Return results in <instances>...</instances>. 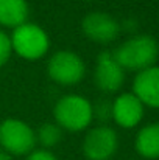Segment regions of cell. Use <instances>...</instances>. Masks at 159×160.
Returning a JSON list of instances; mask_svg holds the SVG:
<instances>
[{"instance_id":"5b68a950","label":"cell","mask_w":159,"mask_h":160,"mask_svg":"<svg viewBox=\"0 0 159 160\" xmlns=\"http://www.w3.org/2000/svg\"><path fill=\"white\" fill-rule=\"evenodd\" d=\"M47 73L50 79L59 86H73L84 78L86 65L77 53L70 50H59L50 56Z\"/></svg>"},{"instance_id":"ba28073f","label":"cell","mask_w":159,"mask_h":160,"mask_svg":"<svg viewBox=\"0 0 159 160\" xmlns=\"http://www.w3.org/2000/svg\"><path fill=\"white\" fill-rule=\"evenodd\" d=\"M94 81L98 89L108 93L117 92L125 82V70L115 61L112 52H102L97 58Z\"/></svg>"},{"instance_id":"7a4b0ae2","label":"cell","mask_w":159,"mask_h":160,"mask_svg":"<svg viewBox=\"0 0 159 160\" xmlns=\"http://www.w3.org/2000/svg\"><path fill=\"white\" fill-rule=\"evenodd\" d=\"M55 123L66 131L80 132L84 131L94 120L92 103L77 93L64 95L53 107Z\"/></svg>"},{"instance_id":"8fae6325","label":"cell","mask_w":159,"mask_h":160,"mask_svg":"<svg viewBox=\"0 0 159 160\" xmlns=\"http://www.w3.org/2000/svg\"><path fill=\"white\" fill-rule=\"evenodd\" d=\"M30 8L27 0H0V25L16 28L27 22Z\"/></svg>"},{"instance_id":"52a82bcc","label":"cell","mask_w":159,"mask_h":160,"mask_svg":"<svg viewBox=\"0 0 159 160\" xmlns=\"http://www.w3.org/2000/svg\"><path fill=\"white\" fill-rule=\"evenodd\" d=\"M84 36L97 44H111L120 34V23L103 11H92L81 22Z\"/></svg>"},{"instance_id":"6da1fadb","label":"cell","mask_w":159,"mask_h":160,"mask_svg":"<svg viewBox=\"0 0 159 160\" xmlns=\"http://www.w3.org/2000/svg\"><path fill=\"white\" fill-rule=\"evenodd\" d=\"M112 54L123 70L140 72L155 65L159 56V45L155 38L140 34L125 41L112 52Z\"/></svg>"},{"instance_id":"7c38bea8","label":"cell","mask_w":159,"mask_h":160,"mask_svg":"<svg viewBox=\"0 0 159 160\" xmlns=\"http://www.w3.org/2000/svg\"><path fill=\"white\" fill-rule=\"evenodd\" d=\"M136 151L145 159H159V123L144 126L134 142Z\"/></svg>"},{"instance_id":"277c9868","label":"cell","mask_w":159,"mask_h":160,"mask_svg":"<svg viewBox=\"0 0 159 160\" xmlns=\"http://www.w3.org/2000/svg\"><path fill=\"white\" fill-rule=\"evenodd\" d=\"M0 146L9 156H28L36 146V132L19 118H6L0 123Z\"/></svg>"},{"instance_id":"4fadbf2b","label":"cell","mask_w":159,"mask_h":160,"mask_svg":"<svg viewBox=\"0 0 159 160\" xmlns=\"http://www.w3.org/2000/svg\"><path fill=\"white\" fill-rule=\"evenodd\" d=\"M62 138V129L56 123H42L36 132V142H39L44 149L56 146Z\"/></svg>"},{"instance_id":"9c48e42d","label":"cell","mask_w":159,"mask_h":160,"mask_svg":"<svg viewBox=\"0 0 159 160\" xmlns=\"http://www.w3.org/2000/svg\"><path fill=\"white\" fill-rule=\"evenodd\" d=\"M144 117V104L134 93L119 95L111 106V118L125 129H131L140 123Z\"/></svg>"},{"instance_id":"3957f363","label":"cell","mask_w":159,"mask_h":160,"mask_svg":"<svg viewBox=\"0 0 159 160\" xmlns=\"http://www.w3.org/2000/svg\"><path fill=\"white\" fill-rule=\"evenodd\" d=\"M11 48L13 52L28 61L41 59L50 48L49 34L36 23L25 22L13 30L11 34Z\"/></svg>"},{"instance_id":"9a60e30c","label":"cell","mask_w":159,"mask_h":160,"mask_svg":"<svg viewBox=\"0 0 159 160\" xmlns=\"http://www.w3.org/2000/svg\"><path fill=\"white\" fill-rule=\"evenodd\" d=\"M111 106H112V103H109L108 100H100L97 106H92L94 118L97 117L98 120H109L111 118Z\"/></svg>"},{"instance_id":"8992f818","label":"cell","mask_w":159,"mask_h":160,"mask_svg":"<svg viewBox=\"0 0 159 160\" xmlns=\"http://www.w3.org/2000/svg\"><path fill=\"white\" fill-rule=\"evenodd\" d=\"M119 148V137L109 126L92 128L83 140V154L87 160H109Z\"/></svg>"},{"instance_id":"30bf717a","label":"cell","mask_w":159,"mask_h":160,"mask_svg":"<svg viewBox=\"0 0 159 160\" xmlns=\"http://www.w3.org/2000/svg\"><path fill=\"white\" fill-rule=\"evenodd\" d=\"M133 93L144 106L159 109V65L140 70L133 81Z\"/></svg>"},{"instance_id":"5bb4252c","label":"cell","mask_w":159,"mask_h":160,"mask_svg":"<svg viewBox=\"0 0 159 160\" xmlns=\"http://www.w3.org/2000/svg\"><path fill=\"white\" fill-rule=\"evenodd\" d=\"M13 53V48H11V39L9 36L0 30V68L8 62L9 56Z\"/></svg>"},{"instance_id":"2e32d148","label":"cell","mask_w":159,"mask_h":160,"mask_svg":"<svg viewBox=\"0 0 159 160\" xmlns=\"http://www.w3.org/2000/svg\"><path fill=\"white\" fill-rule=\"evenodd\" d=\"M27 160H58L56 156L53 154L52 151L49 149H33L28 156H27Z\"/></svg>"},{"instance_id":"e0dca14e","label":"cell","mask_w":159,"mask_h":160,"mask_svg":"<svg viewBox=\"0 0 159 160\" xmlns=\"http://www.w3.org/2000/svg\"><path fill=\"white\" fill-rule=\"evenodd\" d=\"M0 160H11V156L6 151H3L2 148H0Z\"/></svg>"}]
</instances>
